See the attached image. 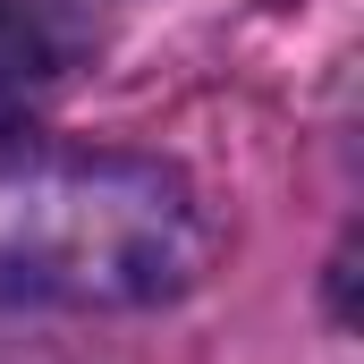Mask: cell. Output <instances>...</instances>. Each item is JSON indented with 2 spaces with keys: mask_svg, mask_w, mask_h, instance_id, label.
<instances>
[{
  "mask_svg": "<svg viewBox=\"0 0 364 364\" xmlns=\"http://www.w3.org/2000/svg\"><path fill=\"white\" fill-rule=\"evenodd\" d=\"M203 246V203L170 161L0 144V305H170L195 288Z\"/></svg>",
  "mask_w": 364,
  "mask_h": 364,
  "instance_id": "1",
  "label": "cell"
},
{
  "mask_svg": "<svg viewBox=\"0 0 364 364\" xmlns=\"http://www.w3.org/2000/svg\"><path fill=\"white\" fill-rule=\"evenodd\" d=\"M34 77H43V34H34L26 17H9V9H0V93L34 85Z\"/></svg>",
  "mask_w": 364,
  "mask_h": 364,
  "instance_id": "2",
  "label": "cell"
}]
</instances>
